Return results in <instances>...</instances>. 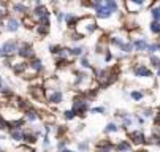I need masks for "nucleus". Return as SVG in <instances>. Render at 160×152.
<instances>
[{"label":"nucleus","mask_w":160,"mask_h":152,"mask_svg":"<svg viewBox=\"0 0 160 152\" xmlns=\"http://www.w3.org/2000/svg\"><path fill=\"white\" fill-rule=\"evenodd\" d=\"M76 33L84 37V35H90V33H94L97 30V22L94 21V17H90V16H86L82 19H79V22H78V27H76Z\"/></svg>","instance_id":"nucleus-1"},{"label":"nucleus","mask_w":160,"mask_h":152,"mask_svg":"<svg viewBox=\"0 0 160 152\" xmlns=\"http://www.w3.org/2000/svg\"><path fill=\"white\" fill-rule=\"evenodd\" d=\"M19 49V43L18 40H8L0 46V57H11L13 54H16Z\"/></svg>","instance_id":"nucleus-2"},{"label":"nucleus","mask_w":160,"mask_h":152,"mask_svg":"<svg viewBox=\"0 0 160 152\" xmlns=\"http://www.w3.org/2000/svg\"><path fill=\"white\" fill-rule=\"evenodd\" d=\"M75 114L78 116H82L84 113L89 111V101L84 98V97H78L73 100V110H72Z\"/></svg>","instance_id":"nucleus-3"},{"label":"nucleus","mask_w":160,"mask_h":152,"mask_svg":"<svg viewBox=\"0 0 160 152\" xmlns=\"http://www.w3.org/2000/svg\"><path fill=\"white\" fill-rule=\"evenodd\" d=\"M18 54L21 56V57H24V59H35L33 56V49H32V46L29 45V43H24V45H21L19 46V49H18Z\"/></svg>","instance_id":"nucleus-4"},{"label":"nucleus","mask_w":160,"mask_h":152,"mask_svg":"<svg viewBox=\"0 0 160 152\" xmlns=\"http://www.w3.org/2000/svg\"><path fill=\"white\" fill-rule=\"evenodd\" d=\"M32 16H33L35 19L41 21V19H46V17H49V11H48V8L44 7V5H37V8L33 10Z\"/></svg>","instance_id":"nucleus-5"},{"label":"nucleus","mask_w":160,"mask_h":152,"mask_svg":"<svg viewBox=\"0 0 160 152\" xmlns=\"http://www.w3.org/2000/svg\"><path fill=\"white\" fill-rule=\"evenodd\" d=\"M130 143L133 144H143L146 143V136H144V132H141V130H133V132H130Z\"/></svg>","instance_id":"nucleus-6"},{"label":"nucleus","mask_w":160,"mask_h":152,"mask_svg":"<svg viewBox=\"0 0 160 152\" xmlns=\"http://www.w3.org/2000/svg\"><path fill=\"white\" fill-rule=\"evenodd\" d=\"M133 73H135V76H138V78H149V76H152V71L149 68H146L144 65H141V63L135 65Z\"/></svg>","instance_id":"nucleus-7"},{"label":"nucleus","mask_w":160,"mask_h":152,"mask_svg":"<svg viewBox=\"0 0 160 152\" xmlns=\"http://www.w3.org/2000/svg\"><path fill=\"white\" fill-rule=\"evenodd\" d=\"M21 27V21L18 19V17H8V21H7V30L8 32H18V29Z\"/></svg>","instance_id":"nucleus-8"},{"label":"nucleus","mask_w":160,"mask_h":152,"mask_svg":"<svg viewBox=\"0 0 160 152\" xmlns=\"http://www.w3.org/2000/svg\"><path fill=\"white\" fill-rule=\"evenodd\" d=\"M133 49H136L138 52H143V51H148V41H146V38H138V40H135L133 43Z\"/></svg>","instance_id":"nucleus-9"},{"label":"nucleus","mask_w":160,"mask_h":152,"mask_svg":"<svg viewBox=\"0 0 160 152\" xmlns=\"http://www.w3.org/2000/svg\"><path fill=\"white\" fill-rule=\"evenodd\" d=\"M27 70H32L33 73H40L43 70V63L38 59H32L30 62H27Z\"/></svg>","instance_id":"nucleus-10"},{"label":"nucleus","mask_w":160,"mask_h":152,"mask_svg":"<svg viewBox=\"0 0 160 152\" xmlns=\"http://www.w3.org/2000/svg\"><path fill=\"white\" fill-rule=\"evenodd\" d=\"M62 100H63V94H62L59 89H56V91L51 92V95H49V103L59 105V103H62Z\"/></svg>","instance_id":"nucleus-11"},{"label":"nucleus","mask_w":160,"mask_h":152,"mask_svg":"<svg viewBox=\"0 0 160 152\" xmlns=\"http://www.w3.org/2000/svg\"><path fill=\"white\" fill-rule=\"evenodd\" d=\"M10 135L14 141H24V132L21 128H10Z\"/></svg>","instance_id":"nucleus-12"},{"label":"nucleus","mask_w":160,"mask_h":152,"mask_svg":"<svg viewBox=\"0 0 160 152\" xmlns=\"http://www.w3.org/2000/svg\"><path fill=\"white\" fill-rule=\"evenodd\" d=\"M141 7H144V3L141 2V0H135V2H128V3H127V8H128L132 13H136Z\"/></svg>","instance_id":"nucleus-13"},{"label":"nucleus","mask_w":160,"mask_h":152,"mask_svg":"<svg viewBox=\"0 0 160 152\" xmlns=\"http://www.w3.org/2000/svg\"><path fill=\"white\" fill-rule=\"evenodd\" d=\"M30 94L38 100V101H43L44 100V92H43V87H32L30 89Z\"/></svg>","instance_id":"nucleus-14"},{"label":"nucleus","mask_w":160,"mask_h":152,"mask_svg":"<svg viewBox=\"0 0 160 152\" xmlns=\"http://www.w3.org/2000/svg\"><path fill=\"white\" fill-rule=\"evenodd\" d=\"M13 70H14V73H18V75L26 73V71H27V62H19V63H16L14 67H13Z\"/></svg>","instance_id":"nucleus-15"},{"label":"nucleus","mask_w":160,"mask_h":152,"mask_svg":"<svg viewBox=\"0 0 160 152\" xmlns=\"http://www.w3.org/2000/svg\"><path fill=\"white\" fill-rule=\"evenodd\" d=\"M116 149H118L119 152H128V150H132V143H130V141H121V143L116 146Z\"/></svg>","instance_id":"nucleus-16"},{"label":"nucleus","mask_w":160,"mask_h":152,"mask_svg":"<svg viewBox=\"0 0 160 152\" xmlns=\"http://www.w3.org/2000/svg\"><path fill=\"white\" fill-rule=\"evenodd\" d=\"M13 10H14L16 13L22 14V16H26V14L29 13V8H27L26 5H22V3H14V5H13Z\"/></svg>","instance_id":"nucleus-17"},{"label":"nucleus","mask_w":160,"mask_h":152,"mask_svg":"<svg viewBox=\"0 0 160 152\" xmlns=\"http://www.w3.org/2000/svg\"><path fill=\"white\" fill-rule=\"evenodd\" d=\"M65 21H67V24L70 26V27H75V26H78V22H79V17H76V16H73V14H67V16H65Z\"/></svg>","instance_id":"nucleus-18"},{"label":"nucleus","mask_w":160,"mask_h":152,"mask_svg":"<svg viewBox=\"0 0 160 152\" xmlns=\"http://www.w3.org/2000/svg\"><path fill=\"white\" fill-rule=\"evenodd\" d=\"M103 5H105V8H108L111 13H114V11H118V3L116 2H112V0H106V2H103Z\"/></svg>","instance_id":"nucleus-19"},{"label":"nucleus","mask_w":160,"mask_h":152,"mask_svg":"<svg viewBox=\"0 0 160 152\" xmlns=\"http://www.w3.org/2000/svg\"><path fill=\"white\" fill-rule=\"evenodd\" d=\"M151 14H152L154 22H160V7H152Z\"/></svg>","instance_id":"nucleus-20"},{"label":"nucleus","mask_w":160,"mask_h":152,"mask_svg":"<svg viewBox=\"0 0 160 152\" xmlns=\"http://www.w3.org/2000/svg\"><path fill=\"white\" fill-rule=\"evenodd\" d=\"M26 119L27 120H30V122H33V120H37L38 119V114H37V111L35 110H27V113H26Z\"/></svg>","instance_id":"nucleus-21"},{"label":"nucleus","mask_w":160,"mask_h":152,"mask_svg":"<svg viewBox=\"0 0 160 152\" xmlns=\"http://www.w3.org/2000/svg\"><path fill=\"white\" fill-rule=\"evenodd\" d=\"M118 130H119V127L114 124V122H111V124H108L105 127V133H114V132H118Z\"/></svg>","instance_id":"nucleus-22"},{"label":"nucleus","mask_w":160,"mask_h":152,"mask_svg":"<svg viewBox=\"0 0 160 152\" xmlns=\"http://www.w3.org/2000/svg\"><path fill=\"white\" fill-rule=\"evenodd\" d=\"M148 51L151 54H155V52H160V43H152V45L148 46Z\"/></svg>","instance_id":"nucleus-23"},{"label":"nucleus","mask_w":160,"mask_h":152,"mask_svg":"<svg viewBox=\"0 0 160 152\" xmlns=\"http://www.w3.org/2000/svg\"><path fill=\"white\" fill-rule=\"evenodd\" d=\"M151 32L160 35V22H152V24H151Z\"/></svg>","instance_id":"nucleus-24"},{"label":"nucleus","mask_w":160,"mask_h":152,"mask_svg":"<svg viewBox=\"0 0 160 152\" xmlns=\"http://www.w3.org/2000/svg\"><path fill=\"white\" fill-rule=\"evenodd\" d=\"M151 63H152V67H155L157 70L160 68V59L155 57V56H151Z\"/></svg>","instance_id":"nucleus-25"},{"label":"nucleus","mask_w":160,"mask_h":152,"mask_svg":"<svg viewBox=\"0 0 160 152\" xmlns=\"http://www.w3.org/2000/svg\"><path fill=\"white\" fill-rule=\"evenodd\" d=\"M130 97H132L133 100H136V101H140V100L143 98V94H141V92H138V91H133V92L130 94Z\"/></svg>","instance_id":"nucleus-26"},{"label":"nucleus","mask_w":160,"mask_h":152,"mask_svg":"<svg viewBox=\"0 0 160 152\" xmlns=\"http://www.w3.org/2000/svg\"><path fill=\"white\" fill-rule=\"evenodd\" d=\"M81 67H84V68H92V65H90V62L87 60V57H81Z\"/></svg>","instance_id":"nucleus-27"},{"label":"nucleus","mask_w":160,"mask_h":152,"mask_svg":"<svg viewBox=\"0 0 160 152\" xmlns=\"http://www.w3.org/2000/svg\"><path fill=\"white\" fill-rule=\"evenodd\" d=\"M82 48H73V49H70V56H81L82 54Z\"/></svg>","instance_id":"nucleus-28"},{"label":"nucleus","mask_w":160,"mask_h":152,"mask_svg":"<svg viewBox=\"0 0 160 152\" xmlns=\"http://www.w3.org/2000/svg\"><path fill=\"white\" fill-rule=\"evenodd\" d=\"M7 128H10V124L3 117H0V130H7Z\"/></svg>","instance_id":"nucleus-29"},{"label":"nucleus","mask_w":160,"mask_h":152,"mask_svg":"<svg viewBox=\"0 0 160 152\" xmlns=\"http://www.w3.org/2000/svg\"><path fill=\"white\" fill-rule=\"evenodd\" d=\"M79 150H82V152H86V150H89V141H84V143H79Z\"/></svg>","instance_id":"nucleus-30"},{"label":"nucleus","mask_w":160,"mask_h":152,"mask_svg":"<svg viewBox=\"0 0 160 152\" xmlns=\"http://www.w3.org/2000/svg\"><path fill=\"white\" fill-rule=\"evenodd\" d=\"M75 116H76V114H75L73 111H65V113H63V117H65V119H68V120H72Z\"/></svg>","instance_id":"nucleus-31"},{"label":"nucleus","mask_w":160,"mask_h":152,"mask_svg":"<svg viewBox=\"0 0 160 152\" xmlns=\"http://www.w3.org/2000/svg\"><path fill=\"white\" fill-rule=\"evenodd\" d=\"M95 49H97V52H103V51H106V49H105V45H103V41H100V43H98Z\"/></svg>","instance_id":"nucleus-32"},{"label":"nucleus","mask_w":160,"mask_h":152,"mask_svg":"<svg viewBox=\"0 0 160 152\" xmlns=\"http://www.w3.org/2000/svg\"><path fill=\"white\" fill-rule=\"evenodd\" d=\"M90 113H105V108H102V106H98V108H92V110H90Z\"/></svg>","instance_id":"nucleus-33"},{"label":"nucleus","mask_w":160,"mask_h":152,"mask_svg":"<svg viewBox=\"0 0 160 152\" xmlns=\"http://www.w3.org/2000/svg\"><path fill=\"white\" fill-rule=\"evenodd\" d=\"M143 116H144V117H151V116H152V111H151V110H144V111H143Z\"/></svg>","instance_id":"nucleus-34"},{"label":"nucleus","mask_w":160,"mask_h":152,"mask_svg":"<svg viewBox=\"0 0 160 152\" xmlns=\"http://www.w3.org/2000/svg\"><path fill=\"white\" fill-rule=\"evenodd\" d=\"M43 144H44V146H46V147L49 146V138H48V135H46V136H44V138H43Z\"/></svg>","instance_id":"nucleus-35"},{"label":"nucleus","mask_w":160,"mask_h":152,"mask_svg":"<svg viewBox=\"0 0 160 152\" xmlns=\"http://www.w3.org/2000/svg\"><path fill=\"white\" fill-rule=\"evenodd\" d=\"M111 57H112V56H111V52H109V51H106V54H105V60H106V62H109V60H111Z\"/></svg>","instance_id":"nucleus-36"},{"label":"nucleus","mask_w":160,"mask_h":152,"mask_svg":"<svg viewBox=\"0 0 160 152\" xmlns=\"http://www.w3.org/2000/svg\"><path fill=\"white\" fill-rule=\"evenodd\" d=\"M5 14H7V13H5V10H3V8H0V21H2V19L5 17Z\"/></svg>","instance_id":"nucleus-37"},{"label":"nucleus","mask_w":160,"mask_h":152,"mask_svg":"<svg viewBox=\"0 0 160 152\" xmlns=\"http://www.w3.org/2000/svg\"><path fill=\"white\" fill-rule=\"evenodd\" d=\"M63 147H65V141H60V143H59V149L63 150Z\"/></svg>","instance_id":"nucleus-38"},{"label":"nucleus","mask_w":160,"mask_h":152,"mask_svg":"<svg viewBox=\"0 0 160 152\" xmlns=\"http://www.w3.org/2000/svg\"><path fill=\"white\" fill-rule=\"evenodd\" d=\"M0 89H3V81H2V76H0Z\"/></svg>","instance_id":"nucleus-39"},{"label":"nucleus","mask_w":160,"mask_h":152,"mask_svg":"<svg viewBox=\"0 0 160 152\" xmlns=\"http://www.w3.org/2000/svg\"><path fill=\"white\" fill-rule=\"evenodd\" d=\"M62 152H73V150H68V149H63Z\"/></svg>","instance_id":"nucleus-40"},{"label":"nucleus","mask_w":160,"mask_h":152,"mask_svg":"<svg viewBox=\"0 0 160 152\" xmlns=\"http://www.w3.org/2000/svg\"><path fill=\"white\" fill-rule=\"evenodd\" d=\"M157 76H160V68H158V70H157Z\"/></svg>","instance_id":"nucleus-41"},{"label":"nucleus","mask_w":160,"mask_h":152,"mask_svg":"<svg viewBox=\"0 0 160 152\" xmlns=\"http://www.w3.org/2000/svg\"><path fill=\"white\" fill-rule=\"evenodd\" d=\"M0 30H2V21H0Z\"/></svg>","instance_id":"nucleus-42"},{"label":"nucleus","mask_w":160,"mask_h":152,"mask_svg":"<svg viewBox=\"0 0 160 152\" xmlns=\"http://www.w3.org/2000/svg\"><path fill=\"white\" fill-rule=\"evenodd\" d=\"M143 152H149V150H143Z\"/></svg>","instance_id":"nucleus-43"}]
</instances>
